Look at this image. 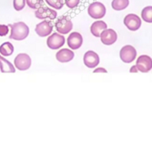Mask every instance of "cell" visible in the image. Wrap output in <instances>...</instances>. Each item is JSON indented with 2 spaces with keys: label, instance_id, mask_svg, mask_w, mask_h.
I'll list each match as a JSON object with an SVG mask.
<instances>
[{
  "label": "cell",
  "instance_id": "6da1fadb",
  "mask_svg": "<svg viewBox=\"0 0 152 153\" xmlns=\"http://www.w3.org/2000/svg\"><path fill=\"white\" fill-rule=\"evenodd\" d=\"M11 27L9 38L16 41H22L28 36L29 27L25 22H16L13 25H9Z\"/></svg>",
  "mask_w": 152,
  "mask_h": 153
},
{
  "label": "cell",
  "instance_id": "7a4b0ae2",
  "mask_svg": "<svg viewBox=\"0 0 152 153\" xmlns=\"http://www.w3.org/2000/svg\"><path fill=\"white\" fill-rule=\"evenodd\" d=\"M55 27L58 31V33L66 35L71 32L73 28V23L71 21V19L68 16H62L59 18H58V20L55 23Z\"/></svg>",
  "mask_w": 152,
  "mask_h": 153
},
{
  "label": "cell",
  "instance_id": "3957f363",
  "mask_svg": "<svg viewBox=\"0 0 152 153\" xmlns=\"http://www.w3.org/2000/svg\"><path fill=\"white\" fill-rule=\"evenodd\" d=\"M106 7L101 2H93L87 7V14L94 19H100L106 15Z\"/></svg>",
  "mask_w": 152,
  "mask_h": 153
},
{
  "label": "cell",
  "instance_id": "277c9868",
  "mask_svg": "<svg viewBox=\"0 0 152 153\" xmlns=\"http://www.w3.org/2000/svg\"><path fill=\"white\" fill-rule=\"evenodd\" d=\"M31 64H32L31 57L26 53H19L15 57L14 65L16 69L20 71L27 70L31 67Z\"/></svg>",
  "mask_w": 152,
  "mask_h": 153
},
{
  "label": "cell",
  "instance_id": "5b68a950",
  "mask_svg": "<svg viewBox=\"0 0 152 153\" xmlns=\"http://www.w3.org/2000/svg\"><path fill=\"white\" fill-rule=\"evenodd\" d=\"M119 56H120V59L124 63H131L136 59L137 50L134 47H132L130 45H127L120 49Z\"/></svg>",
  "mask_w": 152,
  "mask_h": 153
},
{
  "label": "cell",
  "instance_id": "8992f818",
  "mask_svg": "<svg viewBox=\"0 0 152 153\" xmlns=\"http://www.w3.org/2000/svg\"><path fill=\"white\" fill-rule=\"evenodd\" d=\"M66 39L62 34L53 33L47 39V45L51 49H59L65 45Z\"/></svg>",
  "mask_w": 152,
  "mask_h": 153
},
{
  "label": "cell",
  "instance_id": "52a82bcc",
  "mask_svg": "<svg viewBox=\"0 0 152 153\" xmlns=\"http://www.w3.org/2000/svg\"><path fill=\"white\" fill-rule=\"evenodd\" d=\"M35 16L37 19H41V20H46V19L54 20V19L58 16V13H56L55 9L42 6L41 7H39V9H36L35 11Z\"/></svg>",
  "mask_w": 152,
  "mask_h": 153
},
{
  "label": "cell",
  "instance_id": "ba28073f",
  "mask_svg": "<svg viewBox=\"0 0 152 153\" xmlns=\"http://www.w3.org/2000/svg\"><path fill=\"white\" fill-rule=\"evenodd\" d=\"M124 25L130 31H137L141 26V19L136 14H128L124 18Z\"/></svg>",
  "mask_w": 152,
  "mask_h": 153
},
{
  "label": "cell",
  "instance_id": "9c48e42d",
  "mask_svg": "<svg viewBox=\"0 0 152 153\" xmlns=\"http://www.w3.org/2000/svg\"><path fill=\"white\" fill-rule=\"evenodd\" d=\"M136 66H137L139 71L147 73L152 69V59L149 56L141 55L138 57Z\"/></svg>",
  "mask_w": 152,
  "mask_h": 153
},
{
  "label": "cell",
  "instance_id": "30bf717a",
  "mask_svg": "<svg viewBox=\"0 0 152 153\" xmlns=\"http://www.w3.org/2000/svg\"><path fill=\"white\" fill-rule=\"evenodd\" d=\"M36 33L41 37H45L49 36L53 31V25L48 20H43L36 26L35 28Z\"/></svg>",
  "mask_w": 152,
  "mask_h": 153
},
{
  "label": "cell",
  "instance_id": "8fae6325",
  "mask_svg": "<svg viewBox=\"0 0 152 153\" xmlns=\"http://www.w3.org/2000/svg\"><path fill=\"white\" fill-rule=\"evenodd\" d=\"M67 46L70 48V49L72 50L79 49V48H81L83 44V37L80 33L73 32L68 36L67 39Z\"/></svg>",
  "mask_w": 152,
  "mask_h": 153
},
{
  "label": "cell",
  "instance_id": "7c38bea8",
  "mask_svg": "<svg viewBox=\"0 0 152 153\" xmlns=\"http://www.w3.org/2000/svg\"><path fill=\"white\" fill-rule=\"evenodd\" d=\"M117 39H118V35L116 31L111 28L105 29L100 35V40L106 46L113 45L117 41Z\"/></svg>",
  "mask_w": 152,
  "mask_h": 153
},
{
  "label": "cell",
  "instance_id": "4fadbf2b",
  "mask_svg": "<svg viewBox=\"0 0 152 153\" xmlns=\"http://www.w3.org/2000/svg\"><path fill=\"white\" fill-rule=\"evenodd\" d=\"M83 61L86 67H87L88 68H94L99 63V56L96 52L89 50L85 53Z\"/></svg>",
  "mask_w": 152,
  "mask_h": 153
},
{
  "label": "cell",
  "instance_id": "5bb4252c",
  "mask_svg": "<svg viewBox=\"0 0 152 153\" xmlns=\"http://www.w3.org/2000/svg\"><path fill=\"white\" fill-rule=\"evenodd\" d=\"M75 56L74 52L72 49L69 48H62L56 54V59L59 62L61 63H67L71 61Z\"/></svg>",
  "mask_w": 152,
  "mask_h": 153
},
{
  "label": "cell",
  "instance_id": "9a60e30c",
  "mask_svg": "<svg viewBox=\"0 0 152 153\" xmlns=\"http://www.w3.org/2000/svg\"><path fill=\"white\" fill-rule=\"evenodd\" d=\"M108 28V26L107 24L102 21V20H98L96 22H94L91 27H90V32L91 34L94 36H96V37H100V35L101 33Z\"/></svg>",
  "mask_w": 152,
  "mask_h": 153
},
{
  "label": "cell",
  "instance_id": "2e32d148",
  "mask_svg": "<svg viewBox=\"0 0 152 153\" xmlns=\"http://www.w3.org/2000/svg\"><path fill=\"white\" fill-rule=\"evenodd\" d=\"M0 70L2 73H15L16 67L0 54Z\"/></svg>",
  "mask_w": 152,
  "mask_h": 153
},
{
  "label": "cell",
  "instance_id": "e0dca14e",
  "mask_svg": "<svg viewBox=\"0 0 152 153\" xmlns=\"http://www.w3.org/2000/svg\"><path fill=\"white\" fill-rule=\"evenodd\" d=\"M15 51L14 46L10 42H5L0 46V54L3 56H9Z\"/></svg>",
  "mask_w": 152,
  "mask_h": 153
},
{
  "label": "cell",
  "instance_id": "ac0fdd59",
  "mask_svg": "<svg viewBox=\"0 0 152 153\" xmlns=\"http://www.w3.org/2000/svg\"><path fill=\"white\" fill-rule=\"evenodd\" d=\"M129 5V0H113L111 6L112 8L116 11H121L127 8Z\"/></svg>",
  "mask_w": 152,
  "mask_h": 153
},
{
  "label": "cell",
  "instance_id": "d6986e66",
  "mask_svg": "<svg viewBox=\"0 0 152 153\" xmlns=\"http://www.w3.org/2000/svg\"><path fill=\"white\" fill-rule=\"evenodd\" d=\"M141 18L147 23H152V7L148 6L142 9Z\"/></svg>",
  "mask_w": 152,
  "mask_h": 153
},
{
  "label": "cell",
  "instance_id": "ffe728a7",
  "mask_svg": "<svg viewBox=\"0 0 152 153\" xmlns=\"http://www.w3.org/2000/svg\"><path fill=\"white\" fill-rule=\"evenodd\" d=\"M46 3L52 8L59 10L64 6V0H45Z\"/></svg>",
  "mask_w": 152,
  "mask_h": 153
},
{
  "label": "cell",
  "instance_id": "44dd1931",
  "mask_svg": "<svg viewBox=\"0 0 152 153\" xmlns=\"http://www.w3.org/2000/svg\"><path fill=\"white\" fill-rule=\"evenodd\" d=\"M44 4V0H27V5L29 8L36 10L41 7Z\"/></svg>",
  "mask_w": 152,
  "mask_h": 153
},
{
  "label": "cell",
  "instance_id": "7402d4cb",
  "mask_svg": "<svg viewBox=\"0 0 152 153\" xmlns=\"http://www.w3.org/2000/svg\"><path fill=\"white\" fill-rule=\"evenodd\" d=\"M27 5V0H13V7L16 11H21Z\"/></svg>",
  "mask_w": 152,
  "mask_h": 153
},
{
  "label": "cell",
  "instance_id": "603a6c76",
  "mask_svg": "<svg viewBox=\"0 0 152 153\" xmlns=\"http://www.w3.org/2000/svg\"><path fill=\"white\" fill-rule=\"evenodd\" d=\"M80 0H65V5L68 8H75L79 5Z\"/></svg>",
  "mask_w": 152,
  "mask_h": 153
},
{
  "label": "cell",
  "instance_id": "cb8c5ba5",
  "mask_svg": "<svg viewBox=\"0 0 152 153\" xmlns=\"http://www.w3.org/2000/svg\"><path fill=\"white\" fill-rule=\"evenodd\" d=\"M9 33V27L7 25H0V36H5Z\"/></svg>",
  "mask_w": 152,
  "mask_h": 153
},
{
  "label": "cell",
  "instance_id": "d4e9b609",
  "mask_svg": "<svg viewBox=\"0 0 152 153\" xmlns=\"http://www.w3.org/2000/svg\"><path fill=\"white\" fill-rule=\"evenodd\" d=\"M93 72H94V73H107L108 71H107V69H105L104 68H97V69H95Z\"/></svg>",
  "mask_w": 152,
  "mask_h": 153
},
{
  "label": "cell",
  "instance_id": "484cf974",
  "mask_svg": "<svg viewBox=\"0 0 152 153\" xmlns=\"http://www.w3.org/2000/svg\"><path fill=\"white\" fill-rule=\"evenodd\" d=\"M138 71H139V69H138L137 66H133V67L129 69V72H130V73H137Z\"/></svg>",
  "mask_w": 152,
  "mask_h": 153
},
{
  "label": "cell",
  "instance_id": "4316f807",
  "mask_svg": "<svg viewBox=\"0 0 152 153\" xmlns=\"http://www.w3.org/2000/svg\"><path fill=\"white\" fill-rule=\"evenodd\" d=\"M0 72H1V70H0Z\"/></svg>",
  "mask_w": 152,
  "mask_h": 153
}]
</instances>
